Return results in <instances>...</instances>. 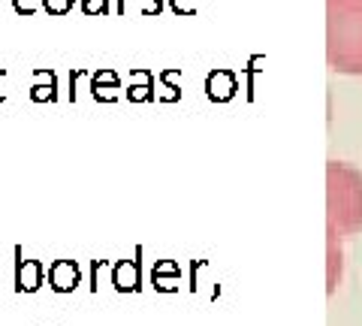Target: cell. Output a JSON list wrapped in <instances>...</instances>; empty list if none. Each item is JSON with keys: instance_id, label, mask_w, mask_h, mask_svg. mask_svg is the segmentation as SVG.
<instances>
[{"instance_id": "cell-2", "label": "cell", "mask_w": 362, "mask_h": 326, "mask_svg": "<svg viewBox=\"0 0 362 326\" xmlns=\"http://www.w3.org/2000/svg\"><path fill=\"white\" fill-rule=\"evenodd\" d=\"M326 230L335 235L362 233V173L354 163H326Z\"/></svg>"}, {"instance_id": "cell-1", "label": "cell", "mask_w": 362, "mask_h": 326, "mask_svg": "<svg viewBox=\"0 0 362 326\" xmlns=\"http://www.w3.org/2000/svg\"><path fill=\"white\" fill-rule=\"evenodd\" d=\"M326 64L362 76V0H326Z\"/></svg>"}, {"instance_id": "cell-4", "label": "cell", "mask_w": 362, "mask_h": 326, "mask_svg": "<svg viewBox=\"0 0 362 326\" xmlns=\"http://www.w3.org/2000/svg\"><path fill=\"white\" fill-rule=\"evenodd\" d=\"M52 9H54V13H61V9L66 6V0H52V4H49Z\"/></svg>"}, {"instance_id": "cell-3", "label": "cell", "mask_w": 362, "mask_h": 326, "mask_svg": "<svg viewBox=\"0 0 362 326\" xmlns=\"http://www.w3.org/2000/svg\"><path fill=\"white\" fill-rule=\"evenodd\" d=\"M326 235H329V272H326V281H329V293H335L338 287V278H341V235H335L326 230Z\"/></svg>"}]
</instances>
